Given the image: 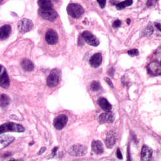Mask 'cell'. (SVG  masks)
<instances>
[{
	"label": "cell",
	"instance_id": "1",
	"mask_svg": "<svg viewBox=\"0 0 161 161\" xmlns=\"http://www.w3.org/2000/svg\"><path fill=\"white\" fill-rule=\"evenodd\" d=\"M67 12L71 17L77 19L82 16L84 14V10L83 7L79 4H70L67 7Z\"/></svg>",
	"mask_w": 161,
	"mask_h": 161
},
{
	"label": "cell",
	"instance_id": "2",
	"mask_svg": "<svg viewBox=\"0 0 161 161\" xmlns=\"http://www.w3.org/2000/svg\"><path fill=\"white\" fill-rule=\"evenodd\" d=\"M25 131V128L20 124H15L14 122H8L0 126V134H4L7 131L13 132H23Z\"/></svg>",
	"mask_w": 161,
	"mask_h": 161
},
{
	"label": "cell",
	"instance_id": "3",
	"mask_svg": "<svg viewBox=\"0 0 161 161\" xmlns=\"http://www.w3.org/2000/svg\"><path fill=\"white\" fill-rule=\"evenodd\" d=\"M61 78V72L58 68L53 69L47 77L46 84L49 87H55L59 83Z\"/></svg>",
	"mask_w": 161,
	"mask_h": 161
},
{
	"label": "cell",
	"instance_id": "4",
	"mask_svg": "<svg viewBox=\"0 0 161 161\" xmlns=\"http://www.w3.org/2000/svg\"><path fill=\"white\" fill-rule=\"evenodd\" d=\"M38 13L40 16L43 18L44 20L50 21H53L56 20L58 16L57 12L52 8H39Z\"/></svg>",
	"mask_w": 161,
	"mask_h": 161
},
{
	"label": "cell",
	"instance_id": "5",
	"mask_svg": "<svg viewBox=\"0 0 161 161\" xmlns=\"http://www.w3.org/2000/svg\"><path fill=\"white\" fill-rule=\"evenodd\" d=\"M18 28L21 33H26L34 28V23L29 19L24 18L18 22Z\"/></svg>",
	"mask_w": 161,
	"mask_h": 161
},
{
	"label": "cell",
	"instance_id": "6",
	"mask_svg": "<svg viewBox=\"0 0 161 161\" xmlns=\"http://www.w3.org/2000/svg\"><path fill=\"white\" fill-rule=\"evenodd\" d=\"M68 152L75 157H81L87 153V148L81 144H75L68 149Z\"/></svg>",
	"mask_w": 161,
	"mask_h": 161
},
{
	"label": "cell",
	"instance_id": "7",
	"mask_svg": "<svg viewBox=\"0 0 161 161\" xmlns=\"http://www.w3.org/2000/svg\"><path fill=\"white\" fill-rule=\"evenodd\" d=\"M82 37H83V39L86 41L88 45L94 46H97L99 45V40L95 37L92 34L88 31H84L82 34Z\"/></svg>",
	"mask_w": 161,
	"mask_h": 161
},
{
	"label": "cell",
	"instance_id": "8",
	"mask_svg": "<svg viewBox=\"0 0 161 161\" xmlns=\"http://www.w3.org/2000/svg\"><path fill=\"white\" fill-rule=\"evenodd\" d=\"M148 72L153 76H159L161 74V66L157 62H152L147 66Z\"/></svg>",
	"mask_w": 161,
	"mask_h": 161
},
{
	"label": "cell",
	"instance_id": "9",
	"mask_svg": "<svg viewBox=\"0 0 161 161\" xmlns=\"http://www.w3.org/2000/svg\"><path fill=\"white\" fill-rule=\"evenodd\" d=\"M68 122V117L65 115H60L55 119L53 125L57 130H62L67 124Z\"/></svg>",
	"mask_w": 161,
	"mask_h": 161
},
{
	"label": "cell",
	"instance_id": "10",
	"mask_svg": "<svg viewBox=\"0 0 161 161\" xmlns=\"http://www.w3.org/2000/svg\"><path fill=\"white\" fill-rule=\"evenodd\" d=\"M46 42L50 45H55L58 41V36L55 30L50 29L46 32L45 35Z\"/></svg>",
	"mask_w": 161,
	"mask_h": 161
},
{
	"label": "cell",
	"instance_id": "11",
	"mask_svg": "<svg viewBox=\"0 0 161 161\" xmlns=\"http://www.w3.org/2000/svg\"><path fill=\"white\" fill-rule=\"evenodd\" d=\"M115 119V115L110 111H106L102 113L99 117V122L100 123H112Z\"/></svg>",
	"mask_w": 161,
	"mask_h": 161
},
{
	"label": "cell",
	"instance_id": "12",
	"mask_svg": "<svg viewBox=\"0 0 161 161\" xmlns=\"http://www.w3.org/2000/svg\"><path fill=\"white\" fill-rule=\"evenodd\" d=\"M153 150L149 146L144 145L142 148L141 155V159L143 161H150L151 160L152 157Z\"/></svg>",
	"mask_w": 161,
	"mask_h": 161
},
{
	"label": "cell",
	"instance_id": "13",
	"mask_svg": "<svg viewBox=\"0 0 161 161\" xmlns=\"http://www.w3.org/2000/svg\"><path fill=\"white\" fill-rule=\"evenodd\" d=\"M103 57L101 53H95L94 55L91 57L90 59V64L94 68L99 67L102 63Z\"/></svg>",
	"mask_w": 161,
	"mask_h": 161
},
{
	"label": "cell",
	"instance_id": "14",
	"mask_svg": "<svg viewBox=\"0 0 161 161\" xmlns=\"http://www.w3.org/2000/svg\"><path fill=\"white\" fill-rule=\"evenodd\" d=\"M91 149L97 155H101L104 152V146L101 141H94L91 143Z\"/></svg>",
	"mask_w": 161,
	"mask_h": 161
},
{
	"label": "cell",
	"instance_id": "15",
	"mask_svg": "<svg viewBox=\"0 0 161 161\" xmlns=\"http://www.w3.org/2000/svg\"><path fill=\"white\" fill-rule=\"evenodd\" d=\"M116 143V135L114 132L110 131L106 135V145L108 148H112Z\"/></svg>",
	"mask_w": 161,
	"mask_h": 161
},
{
	"label": "cell",
	"instance_id": "16",
	"mask_svg": "<svg viewBox=\"0 0 161 161\" xmlns=\"http://www.w3.org/2000/svg\"><path fill=\"white\" fill-rule=\"evenodd\" d=\"M11 33V27L9 25H5L0 28V40L6 39Z\"/></svg>",
	"mask_w": 161,
	"mask_h": 161
},
{
	"label": "cell",
	"instance_id": "17",
	"mask_svg": "<svg viewBox=\"0 0 161 161\" xmlns=\"http://www.w3.org/2000/svg\"><path fill=\"white\" fill-rule=\"evenodd\" d=\"M10 86V79L7 72L5 70L0 76V86L4 88H8Z\"/></svg>",
	"mask_w": 161,
	"mask_h": 161
},
{
	"label": "cell",
	"instance_id": "18",
	"mask_svg": "<svg viewBox=\"0 0 161 161\" xmlns=\"http://www.w3.org/2000/svg\"><path fill=\"white\" fill-rule=\"evenodd\" d=\"M98 104L103 110H105V112L106 111H110L112 110V105H110V103L108 101V100L106 99L105 98H99L98 99Z\"/></svg>",
	"mask_w": 161,
	"mask_h": 161
},
{
	"label": "cell",
	"instance_id": "19",
	"mask_svg": "<svg viewBox=\"0 0 161 161\" xmlns=\"http://www.w3.org/2000/svg\"><path fill=\"white\" fill-rule=\"evenodd\" d=\"M21 67L24 70L27 72H31L34 70V65L33 63L28 59H25L21 62Z\"/></svg>",
	"mask_w": 161,
	"mask_h": 161
},
{
	"label": "cell",
	"instance_id": "20",
	"mask_svg": "<svg viewBox=\"0 0 161 161\" xmlns=\"http://www.w3.org/2000/svg\"><path fill=\"white\" fill-rule=\"evenodd\" d=\"M11 103V99L9 98L8 96H7L6 94H1V97H0V106L1 107H6Z\"/></svg>",
	"mask_w": 161,
	"mask_h": 161
},
{
	"label": "cell",
	"instance_id": "21",
	"mask_svg": "<svg viewBox=\"0 0 161 161\" xmlns=\"http://www.w3.org/2000/svg\"><path fill=\"white\" fill-rule=\"evenodd\" d=\"M38 5L40 8H52V4L50 0H38Z\"/></svg>",
	"mask_w": 161,
	"mask_h": 161
},
{
	"label": "cell",
	"instance_id": "22",
	"mask_svg": "<svg viewBox=\"0 0 161 161\" xmlns=\"http://www.w3.org/2000/svg\"><path fill=\"white\" fill-rule=\"evenodd\" d=\"M132 4H133V0H126L121 3H119L116 5V8L118 9V10H121V9L124 8L125 7H129Z\"/></svg>",
	"mask_w": 161,
	"mask_h": 161
},
{
	"label": "cell",
	"instance_id": "23",
	"mask_svg": "<svg viewBox=\"0 0 161 161\" xmlns=\"http://www.w3.org/2000/svg\"><path fill=\"white\" fill-rule=\"evenodd\" d=\"M14 137H8V136H5V137H2L0 139V142L1 143L4 145L5 147L7 146L8 145L10 144L11 143H12L14 141Z\"/></svg>",
	"mask_w": 161,
	"mask_h": 161
},
{
	"label": "cell",
	"instance_id": "24",
	"mask_svg": "<svg viewBox=\"0 0 161 161\" xmlns=\"http://www.w3.org/2000/svg\"><path fill=\"white\" fill-rule=\"evenodd\" d=\"M153 28L152 27V25H149L143 30V36H150V35H151V34H153Z\"/></svg>",
	"mask_w": 161,
	"mask_h": 161
},
{
	"label": "cell",
	"instance_id": "25",
	"mask_svg": "<svg viewBox=\"0 0 161 161\" xmlns=\"http://www.w3.org/2000/svg\"><path fill=\"white\" fill-rule=\"evenodd\" d=\"M100 84L99 82L94 81L90 85V88L92 91H98L100 89Z\"/></svg>",
	"mask_w": 161,
	"mask_h": 161
},
{
	"label": "cell",
	"instance_id": "26",
	"mask_svg": "<svg viewBox=\"0 0 161 161\" xmlns=\"http://www.w3.org/2000/svg\"><path fill=\"white\" fill-rule=\"evenodd\" d=\"M128 55H130L131 56H136L139 55V50L137 49H131L129 50L128 52Z\"/></svg>",
	"mask_w": 161,
	"mask_h": 161
},
{
	"label": "cell",
	"instance_id": "27",
	"mask_svg": "<svg viewBox=\"0 0 161 161\" xmlns=\"http://www.w3.org/2000/svg\"><path fill=\"white\" fill-rule=\"evenodd\" d=\"M97 2L99 4L100 7L102 8H105V5H106V0H97Z\"/></svg>",
	"mask_w": 161,
	"mask_h": 161
},
{
	"label": "cell",
	"instance_id": "28",
	"mask_svg": "<svg viewBox=\"0 0 161 161\" xmlns=\"http://www.w3.org/2000/svg\"><path fill=\"white\" fill-rule=\"evenodd\" d=\"M121 25V21L119 20H116L113 23V27L114 28H119Z\"/></svg>",
	"mask_w": 161,
	"mask_h": 161
},
{
	"label": "cell",
	"instance_id": "29",
	"mask_svg": "<svg viewBox=\"0 0 161 161\" xmlns=\"http://www.w3.org/2000/svg\"><path fill=\"white\" fill-rule=\"evenodd\" d=\"M105 80L106 81V83L108 84V85H109L110 86H111L112 88H113V87H114V86H113V83H112V81L110 80L109 78H108V77H105Z\"/></svg>",
	"mask_w": 161,
	"mask_h": 161
},
{
	"label": "cell",
	"instance_id": "30",
	"mask_svg": "<svg viewBox=\"0 0 161 161\" xmlns=\"http://www.w3.org/2000/svg\"><path fill=\"white\" fill-rule=\"evenodd\" d=\"M117 158L119 159H122V155L121 152V150L119 149H117Z\"/></svg>",
	"mask_w": 161,
	"mask_h": 161
},
{
	"label": "cell",
	"instance_id": "31",
	"mask_svg": "<svg viewBox=\"0 0 161 161\" xmlns=\"http://www.w3.org/2000/svg\"><path fill=\"white\" fill-rule=\"evenodd\" d=\"M45 150H46V147H42V148L40 149L38 154H39V155H41L42 153H43L44 152H45Z\"/></svg>",
	"mask_w": 161,
	"mask_h": 161
},
{
	"label": "cell",
	"instance_id": "32",
	"mask_svg": "<svg viewBox=\"0 0 161 161\" xmlns=\"http://www.w3.org/2000/svg\"><path fill=\"white\" fill-rule=\"evenodd\" d=\"M153 0H148L147 2V5L148 7H151V6L153 5Z\"/></svg>",
	"mask_w": 161,
	"mask_h": 161
},
{
	"label": "cell",
	"instance_id": "33",
	"mask_svg": "<svg viewBox=\"0 0 161 161\" xmlns=\"http://www.w3.org/2000/svg\"><path fill=\"white\" fill-rule=\"evenodd\" d=\"M58 148H54L52 150V155H56V154L57 153V151H58Z\"/></svg>",
	"mask_w": 161,
	"mask_h": 161
},
{
	"label": "cell",
	"instance_id": "34",
	"mask_svg": "<svg viewBox=\"0 0 161 161\" xmlns=\"http://www.w3.org/2000/svg\"><path fill=\"white\" fill-rule=\"evenodd\" d=\"M113 73H114V69H113V68H110V70H109V74H110V75L111 74L112 75H113Z\"/></svg>",
	"mask_w": 161,
	"mask_h": 161
},
{
	"label": "cell",
	"instance_id": "35",
	"mask_svg": "<svg viewBox=\"0 0 161 161\" xmlns=\"http://www.w3.org/2000/svg\"><path fill=\"white\" fill-rule=\"evenodd\" d=\"M155 26L158 28V30L160 31V23H156Z\"/></svg>",
	"mask_w": 161,
	"mask_h": 161
},
{
	"label": "cell",
	"instance_id": "36",
	"mask_svg": "<svg viewBox=\"0 0 161 161\" xmlns=\"http://www.w3.org/2000/svg\"><path fill=\"white\" fill-rule=\"evenodd\" d=\"M130 23H131V20H130V19H128V20H127V23H128V25H130Z\"/></svg>",
	"mask_w": 161,
	"mask_h": 161
},
{
	"label": "cell",
	"instance_id": "37",
	"mask_svg": "<svg viewBox=\"0 0 161 161\" xmlns=\"http://www.w3.org/2000/svg\"><path fill=\"white\" fill-rule=\"evenodd\" d=\"M2 68H3V67H2V66H1V65H0V73H1V72Z\"/></svg>",
	"mask_w": 161,
	"mask_h": 161
},
{
	"label": "cell",
	"instance_id": "38",
	"mask_svg": "<svg viewBox=\"0 0 161 161\" xmlns=\"http://www.w3.org/2000/svg\"><path fill=\"white\" fill-rule=\"evenodd\" d=\"M2 1H3V0H0V4H1Z\"/></svg>",
	"mask_w": 161,
	"mask_h": 161
},
{
	"label": "cell",
	"instance_id": "39",
	"mask_svg": "<svg viewBox=\"0 0 161 161\" xmlns=\"http://www.w3.org/2000/svg\"><path fill=\"white\" fill-rule=\"evenodd\" d=\"M55 1H56V0H55Z\"/></svg>",
	"mask_w": 161,
	"mask_h": 161
}]
</instances>
